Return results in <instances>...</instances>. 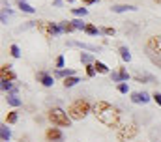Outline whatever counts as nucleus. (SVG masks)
<instances>
[{
    "label": "nucleus",
    "instance_id": "f257e3e1",
    "mask_svg": "<svg viewBox=\"0 0 161 142\" xmlns=\"http://www.w3.org/2000/svg\"><path fill=\"white\" fill-rule=\"evenodd\" d=\"M92 112L107 127H118L120 125V118H122L120 110L116 106H113L111 103H107V101H97L92 108Z\"/></svg>",
    "mask_w": 161,
    "mask_h": 142
},
{
    "label": "nucleus",
    "instance_id": "f03ea898",
    "mask_svg": "<svg viewBox=\"0 0 161 142\" xmlns=\"http://www.w3.org/2000/svg\"><path fill=\"white\" fill-rule=\"evenodd\" d=\"M88 112H90V103L86 99H77L68 106V114L71 120H82Z\"/></svg>",
    "mask_w": 161,
    "mask_h": 142
},
{
    "label": "nucleus",
    "instance_id": "7ed1b4c3",
    "mask_svg": "<svg viewBox=\"0 0 161 142\" xmlns=\"http://www.w3.org/2000/svg\"><path fill=\"white\" fill-rule=\"evenodd\" d=\"M49 120H51L54 125H58V127H69V125H71V118H69V114H68L66 110L58 108V106L49 110Z\"/></svg>",
    "mask_w": 161,
    "mask_h": 142
},
{
    "label": "nucleus",
    "instance_id": "20e7f679",
    "mask_svg": "<svg viewBox=\"0 0 161 142\" xmlns=\"http://www.w3.org/2000/svg\"><path fill=\"white\" fill-rule=\"evenodd\" d=\"M137 133H139V127H137L135 123H125V125H122L120 129H118L116 139L120 142H127V140H131Z\"/></svg>",
    "mask_w": 161,
    "mask_h": 142
},
{
    "label": "nucleus",
    "instance_id": "39448f33",
    "mask_svg": "<svg viewBox=\"0 0 161 142\" xmlns=\"http://www.w3.org/2000/svg\"><path fill=\"white\" fill-rule=\"evenodd\" d=\"M45 137H47L49 142H64V135H62V131L58 127H49Z\"/></svg>",
    "mask_w": 161,
    "mask_h": 142
},
{
    "label": "nucleus",
    "instance_id": "423d86ee",
    "mask_svg": "<svg viewBox=\"0 0 161 142\" xmlns=\"http://www.w3.org/2000/svg\"><path fill=\"white\" fill-rule=\"evenodd\" d=\"M146 51H148L150 54H154V52L161 54V37H159V36H154V37H150V39H148Z\"/></svg>",
    "mask_w": 161,
    "mask_h": 142
},
{
    "label": "nucleus",
    "instance_id": "0eeeda50",
    "mask_svg": "<svg viewBox=\"0 0 161 142\" xmlns=\"http://www.w3.org/2000/svg\"><path fill=\"white\" fill-rule=\"evenodd\" d=\"M36 28L43 34V37H53V36H54V32H53V23L38 21V23H36Z\"/></svg>",
    "mask_w": 161,
    "mask_h": 142
},
{
    "label": "nucleus",
    "instance_id": "6e6552de",
    "mask_svg": "<svg viewBox=\"0 0 161 142\" xmlns=\"http://www.w3.org/2000/svg\"><path fill=\"white\" fill-rule=\"evenodd\" d=\"M152 97H150V94H146V92H133L131 94V101L133 103H148Z\"/></svg>",
    "mask_w": 161,
    "mask_h": 142
},
{
    "label": "nucleus",
    "instance_id": "1a4fd4ad",
    "mask_svg": "<svg viewBox=\"0 0 161 142\" xmlns=\"http://www.w3.org/2000/svg\"><path fill=\"white\" fill-rule=\"evenodd\" d=\"M38 80H40L43 86H53V84H54V77H51V75L45 73V71L38 73Z\"/></svg>",
    "mask_w": 161,
    "mask_h": 142
},
{
    "label": "nucleus",
    "instance_id": "9d476101",
    "mask_svg": "<svg viewBox=\"0 0 161 142\" xmlns=\"http://www.w3.org/2000/svg\"><path fill=\"white\" fill-rule=\"evenodd\" d=\"M0 77H2V80H13L15 79V75H13V71H11V66H2L0 68Z\"/></svg>",
    "mask_w": 161,
    "mask_h": 142
},
{
    "label": "nucleus",
    "instance_id": "9b49d317",
    "mask_svg": "<svg viewBox=\"0 0 161 142\" xmlns=\"http://www.w3.org/2000/svg\"><path fill=\"white\" fill-rule=\"evenodd\" d=\"M137 8L135 6H129V4H116L113 6V11L114 13H124V11H135Z\"/></svg>",
    "mask_w": 161,
    "mask_h": 142
},
{
    "label": "nucleus",
    "instance_id": "f8f14e48",
    "mask_svg": "<svg viewBox=\"0 0 161 142\" xmlns=\"http://www.w3.org/2000/svg\"><path fill=\"white\" fill-rule=\"evenodd\" d=\"M71 45L80 47V49H84V51H90V52H97V47H96V45H88V43H80V41H71Z\"/></svg>",
    "mask_w": 161,
    "mask_h": 142
},
{
    "label": "nucleus",
    "instance_id": "ddd939ff",
    "mask_svg": "<svg viewBox=\"0 0 161 142\" xmlns=\"http://www.w3.org/2000/svg\"><path fill=\"white\" fill-rule=\"evenodd\" d=\"M17 6H19L23 11H26V13H36V9H34V8H32L26 0H17Z\"/></svg>",
    "mask_w": 161,
    "mask_h": 142
},
{
    "label": "nucleus",
    "instance_id": "4468645a",
    "mask_svg": "<svg viewBox=\"0 0 161 142\" xmlns=\"http://www.w3.org/2000/svg\"><path fill=\"white\" fill-rule=\"evenodd\" d=\"M6 101H8V105H11V106H21V99H19L15 94H8Z\"/></svg>",
    "mask_w": 161,
    "mask_h": 142
},
{
    "label": "nucleus",
    "instance_id": "2eb2a0df",
    "mask_svg": "<svg viewBox=\"0 0 161 142\" xmlns=\"http://www.w3.org/2000/svg\"><path fill=\"white\" fill-rule=\"evenodd\" d=\"M73 75H75L73 69H56L54 71V77H64V79H68V77H73Z\"/></svg>",
    "mask_w": 161,
    "mask_h": 142
},
{
    "label": "nucleus",
    "instance_id": "dca6fc26",
    "mask_svg": "<svg viewBox=\"0 0 161 142\" xmlns=\"http://www.w3.org/2000/svg\"><path fill=\"white\" fill-rule=\"evenodd\" d=\"M77 82H80V79H79V77H75V75H73V77L64 79V86H66V88H71V86H75Z\"/></svg>",
    "mask_w": 161,
    "mask_h": 142
},
{
    "label": "nucleus",
    "instance_id": "f3484780",
    "mask_svg": "<svg viewBox=\"0 0 161 142\" xmlns=\"http://www.w3.org/2000/svg\"><path fill=\"white\" fill-rule=\"evenodd\" d=\"M118 52H120V56H122L124 62H129V60H131V54H129V49H127V47L122 45L120 49H118Z\"/></svg>",
    "mask_w": 161,
    "mask_h": 142
},
{
    "label": "nucleus",
    "instance_id": "a211bd4d",
    "mask_svg": "<svg viewBox=\"0 0 161 142\" xmlns=\"http://www.w3.org/2000/svg\"><path fill=\"white\" fill-rule=\"evenodd\" d=\"M94 68H96L97 73H103V75H107V73H109V68H107L103 62H97V60H96V62H94Z\"/></svg>",
    "mask_w": 161,
    "mask_h": 142
},
{
    "label": "nucleus",
    "instance_id": "6ab92c4d",
    "mask_svg": "<svg viewBox=\"0 0 161 142\" xmlns=\"http://www.w3.org/2000/svg\"><path fill=\"white\" fill-rule=\"evenodd\" d=\"M0 137H2V142H8L9 139H11V133H9V129H8L6 125L0 127Z\"/></svg>",
    "mask_w": 161,
    "mask_h": 142
},
{
    "label": "nucleus",
    "instance_id": "aec40b11",
    "mask_svg": "<svg viewBox=\"0 0 161 142\" xmlns=\"http://www.w3.org/2000/svg\"><path fill=\"white\" fill-rule=\"evenodd\" d=\"M84 32L90 36H97L99 34V30H97V26H94V25H86V28H84Z\"/></svg>",
    "mask_w": 161,
    "mask_h": 142
},
{
    "label": "nucleus",
    "instance_id": "412c9836",
    "mask_svg": "<svg viewBox=\"0 0 161 142\" xmlns=\"http://www.w3.org/2000/svg\"><path fill=\"white\" fill-rule=\"evenodd\" d=\"M60 26H62V30H64V32H73V30H77V28L73 26V23H71V21H69V23H62Z\"/></svg>",
    "mask_w": 161,
    "mask_h": 142
},
{
    "label": "nucleus",
    "instance_id": "4be33fe9",
    "mask_svg": "<svg viewBox=\"0 0 161 142\" xmlns=\"http://www.w3.org/2000/svg\"><path fill=\"white\" fill-rule=\"evenodd\" d=\"M9 52H11V56H13V58H19V56H21V51H19V47H17V45H11V47H9Z\"/></svg>",
    "mask_w": 161,
    "mask_h": 142
},
{
    "label": "nucleus",
    "instance_id": "5701e85b",
    "mask_svg": "<svg viewBox=\"0 0 161 142\" xmlns=\"http://www.w3.org/2000/svg\"><path fill=\"white\" fill-rule=\"evenodd\" d=\"M80 62L88 66V64H92V56H90L88 52H82V54H80Z\"/></svg>",
    "mask_w": 161,
    "mask_h": 142
},
{
    "label": "nucleus",
    "instance_id": "b1692460",
    "mask_svg": "<svg viewBox=\"0 0 161 142\" xmlns=\"http://www.w3.org/2000/svg\"><path fill=\"white\" fill-rule=\"evenodd\" d=\"M17 118H19V116H17V112H9V114L6 116V122H8V123H15V122H17Z\"/></svg>",
    "mask_w": 161,
    "mask_h": 142
},
{
    "label": "nucleus",
    "instance_id": "393cba45",
    "mask_svg": "<svg viewBox=\"0 0 161 142\" xmlns=\"http://www.w3.org/2000/svg\"><path fill=\"white\" fill-rule=\"evenodd\" d=\"M71 23H73V26H75L77 30H84V28H86V25H84L80 19H75V21H71Z\"/></svg>",
    "mask_w": 161,
    "mask_h": 142
},
{
    "label": "nucleus",
    "instance_id": "a878e982",
    "mask_svg": "<svg viewBox=\"0 0 161 142\" xmlns=\"http://www.w3.org/2000/svg\"><path fill=\"white\" fill-rule=\"evenodd\" d=\"M73 13H75V15H79V17H84V15L88 13V9H86V8H75V9H73Z\"/></svg>",
    "mask_w": 161,
    "mask_h": 142
},
{
    "label": "nucleus",
    "instance_id": "bb28decb",
    "mask_svg": "<svg viewBox=\"0 0 161 142\" xmlns=\"http://www.w3.org/2000/svg\"><path fill=\"white\" fill-rule=\"evenodd\" d=\"M2 90H11V92L15 94V90H13V84H11L9 80H2Z\"/></svg>",
    "mask_w": 161,
    "mask_h": 142
},
{
    "label": "nucleus",
    "instance_id": "cd10ccee",
    "mask_svg": "<svg viewBox=\"0 0 161 142\" xmlns=\"http://www.w3.org/2000/svg\"><path fill=\"white\" fill-rule=\"evenodd\" d=\"M86 75H88V77H94V75H96V68H94V64H88V66H86Z\"/></svg>",
    "mask_w": 161,
    "mask_h": 142
},
{
    "label": "nucleus",
    "instance_id": "c85d7f7f",
    "mask_svg": "<svg viewBox=\"0 0 161 142\" xmlns=\"http://www.w3.org/2000/svg\"><path fill=\"white\" fill-rule=\"evenodd\" d=\"M127 90H129L127 82H120V84H118V92H120V94H127Z\"/></svg>",
    "mask_w": 161,
    "mask_h": 142
},
{
    "label": "nucleus",
    "instance_id": "c756f323",
    "mask_svg": "<svg viewBox=\"0 0 161 142\" xmlns=\"http://www.w3.org/2000/svg\"><path fill=\"white\" fill-rule=\"evenodd\" d=\"M118 75H120V79H122V82H125V80H127V79H129V73H127V71L124 69V68H122L120 71H118Z\"/></svg>",
    "mask_w": 161,
    "mask_h": 142
},
{
    "label": "nucleus",
    "instance_id": "7c9ffc66",
    "mask_svg": "<svg viewBox=\"0 0 161 142\" xmlns=\"http://www.w3.org/2000/svg\"><path fill=\"white\" fill-rule=\"evenodd\" d=\"M101 32H103L105 36H114V28H111V26H107V28H103Z\"/></svg>",
    "mask_w": 161,
    "mask_h": 142
},
{
    "label": "nucleus",
    "instance_id": "2f4dec72",
    "mask_svg": "<svg viewBox=\"0 0 161 142\" xmlns=\"http://www.w3.org/2000/svg\"><path fill=\"white\" fill-rule=\"evenodd\" d=\"M56 68H58V69L64 68V56H58V58H56Z\"/></svg>",
    "mask_w": 161,
    "mask_h": 142
},
{
    "label": "nucleus",
    "instance_id": "473e14b6",
    "mask_svg": "<svg viewBox=\"0 0 161 142\" xmlns=\"http://www.w3.org/2000/svg\"><path fill=\"white\" fill-rule=\"evenodd\" d=\"M152 99H154V101H156L158 105H161V94H158V92H156V94L152 96Z\"/></svg>",
    "mask_w": 161,
    "mask_h": 142
},
{
    "label": "nucleus",
    "instance_id": "72a5a7b5",
    "mask_svg": "<svg viewBox=\"0 0 161 142\" xmlns=\"http://www.w3.org/2000/svg\"><path fill=\"white\" fill-rule=\"evenodd\" d=\"M111 79H113L114 82H122V79H120V75H118V73H113V75H111Z\"/></svg>",
    "mask_w": 161,
    "mask_h": 142
},
{
    "label": "nucleus",
    "instance_id": "f704fd0d",
    "mask_svg": "<svg viewBox=\"0 0 161 142\" xmlns=\"http://www.w3.org/2000/svg\"><path fill=\"white\" fill-rule=\"evenodd\" d=\"M82 2H84V4H96L97 0H82Z\"/></svg>",
    "mask_w": 161,
    "mask_h": 142
},
{
    "label": "nucleus",
    "instance_id": "c9c22d12",
    "mask_svg": "<svg viewBox=\"0 0 161 142\" xmlns=\"http://www.w3.org/2000/svg\"><path fill=\"white\" fill-rule=\"evenodd\" d=\"M60 2H62V0H54V4H56V6H60Z\"/></svg>",
    "mask_w": 161,
    "mask_h": 142
},
{
    "label": "nucleus",
    "instance_id": "e433bc0d",
    "mask_svg": "<svg viewBox=\"0 0 161 142\" xmlns=\"http://www.w3.org/2000/svg\"><path fill=\"white\" fill-rule=\"evenodd\" d=\"M156 2H161V0H156Z\"/></svg>",
    "mask_w": 161,
    "mask_h": 142
}]
</instances>
